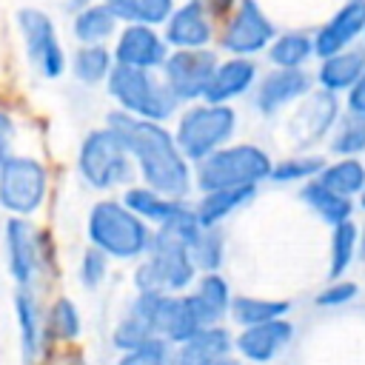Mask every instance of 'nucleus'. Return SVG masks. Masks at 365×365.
<instances>
[{
  "label": "nucleus",
  "mask_w": 365,
  "mask_h": 365,
  "mask_svg": "<svg viewBox=\"0 0 365 365\" xmlns=\"http://www.w3.org/2000/svg\"><path fill=\"white\" fill-rule=\"evenodd\" d=\"M106 125L117 131L125 151L137 163L145 185L174 200L185 197V191L191 188V165L168 128H163L154 120H143L128 111H120V108L108 114Z\"/></svg>",
  "instance_id": "1"
},
{
  "label": "nucleus",
  "mask_w": 365,
  "mask_h": 365,
  "mask_svg": "<svg viewBox=\"0 0 365 365\" xmlns=\"http://www.w3.org/2000/svg\"><path fill=\"white\" fill-rule=\"evenodd\" d=\"M88 242L114 259H137L151 248V231L140 214H134L125 202L100 200L88 211L86 222Z\"/></svg>",
  "instance_id": "2"
},
{
  "label": "nucleus",
  "mask_w": 365,
  "mask_h": 365,
  "mask_svg": "<svg viewBox=\"0 0 365 365\" xmlns=\"http://www.w3.org/2000/svg\"><path fill=\"white\" fill-rule=\"evenodd\" d=\"M106 88L111 100L120 106V111H128L143 120L163 123L177 114L180 100L171 94L165 80H160L151 68H134V66H120L114 63Z\"/></svg>",
  "instance_id": "3"
},
{
  "label": "nucleus",
  "mask_w": 365,
  "mask_h": 365,
  "mask_svg": "<svg viewBox=\"0 0 365 365\" xmlns=\"http://www.w3.org/2000/svg\"><path fill=\"white\" fill-rule=\"evenodd\" d=\"M271 157L251 143L240 145H222L202 157L194 171V182L200 191H217V188H237V185H257L268 180L271 174Z\"/></svg>",
  "instance_id": "4"
},
{
  "label": "nucleus",
  "mask_w": 365,
  "mask_h": 365,
  "mask_svg": "<svg viewBox=\"0 0 365 365\" xmlns=\"http://www.w3.org/2000/svg\"><path fill=\"white\" fill-rule=\"evenodd\" d=\"M234 131L237 111L228 103H194L180 114L174 140L188 160L200 163L211 151L222 148L234 137Z\"/></svg>",
  "instance_id": "5"
},
{
  "label": "nucleus",
  "mask_w": 365,
  "mask_h": 365,
  "mask_svg": "<svg viewBox=\"0 0 365 365\" xmlns=\"http://www.w3.org/2000/svg\"><path fill=\"white\" fill-rule=\"evenodd\" d=\"M77 168L91 188H114L131 177V154L114 128L103 125L83 137L77 151Z\"/></svg>",
  "instance_id": "6"
},
{
  "label": "nucleus",
  "mask_w": 365,
  "mask_h": 365,
  "mask_svg": "<svg viewBox=\"0 0 365 365\" xmlns=\"http://www.w3.org/2000/svg\"><path fill=\"white\" fill-rule=\"evenodd\" d=\"M14 23H17V31L23 40V51H26L29 63L34 66V71L46 80H60L68 68V60H66V48L60 43L54 20L43 9L23 6V9H17Z\"/></svg>",
  "instance_id": "7"
},
{
  "label": "nucleus",
  "mask_w": 365,
  "mask_h": 365,
  "mask_svg": "<svg viewBox=\"0 0 365 365\" xmlns=\"http://www.w3.org/2000/svg\"><path fill=\"white\" fill-rule=\"evenodd\" d=\"M48 191V171L40 160L9 154L0 163V208L11 217L34 214Z\"/></svg>",
  "instance_id": "8"
},
{
  "label": "nucleus",
  "mask_w": 365,
  "mask_h": 365,
  "mask_svg": "<svg viewBox=\"0 0 365 365\" xmlns=\"http://www.w3.org/2000/svg\"><path fill=\"white\" fill-rule=\"evenodd\" d=\"M194 259L185 245L151 240L148 257L134 274L137 291H154V294H177L194 282Z\"/></svg>",
  "instance_id": "9"
},
{
  "label": "nucleus",
  "mask_w": 365,
  "mask_h": 365,
  "mask_svg": "<svg viewBox=\"0 0 365 365\" xmlns=\"http://www.w3.org/2000/svg\"><path fill=\"white\" fill-rule=\"evenodd\" d=\"M274 37H277V29H274L271 17L262 11V6L257 0H240L231 9V14L225 17L220 46L228 54L254 57V54L265 51Z\"/></svg>",
  "instance_id": "10"
},
{
  "label": "nucleus",
  "mask_w": 365,
  "mask_h": 365,
  "mask_svg": "<svg viewBox=\"0 0 365 365\" xmlns=\"http://www.w3.org/2000/svg\"><path fill=\"white\" fill-rule=\"evenodd\" d=\"M217 54L211 48H174L163 63V80L180 103L202 100L205 86L217 68Z\"/></svg>",
  "instance_id": "11"
},
{
  "label": "nucleus",
  "mask_w": 365,
  "mask_h": 365,
  "mask_svg": "<svg viewBox=\"0 0 365 365\" xmlns=\"http://www.w3.org/2000/svg\"><path fill=\"white\" fill-rule=\"evenodd\" d=\"M336 120H339L336 94L325 88L308 91L305 97H299V106L288 120V137L294 140L297 148H308L317 140H322Z\"/></svg>",
  "instance_id": "12"
},
{
  "label": "nucleus",
  "mask_w": 365,
  "mask_h": 365,
  "mask_svg": "<svg viewBox=\"0 0 365 365\" xmlns=\"http://www.w3.org/2000/svg\"><path fill=\"white\" fill-rule=\"evenodd\" d=\"M168 43L157 31V26H143V23H125L117 31L114 40V63L120 66H134V68H163L168 57Z\"/></svg>",
  "instance_id": "13"
},
{
  "label": "nucleus",
  "mask_w": 365,
  "mask_h": 365,
  "mask_svg": "<svg viewBox=\"0 0 365 365\" xmlns=\"http://www.w3.org/2000/svg\"><path fill=\"white\" fill-rule=\"evenodd\" d=\"M163 26V37L171 48H205L214 40V14L205 0H185L182 6H174Z\"/></svg>",
  "instance_id": "14"
},
{
  "label": "nucleus",
  "mask_w": 365,
  "mask_h": 365,
  "mask_svg": "<svg viewBox=\"0 0 365 365\" xmlns=\"http://www.w3.org/2000/svg\"><path fill=\"white\" fill-rule=\"evenodd\" d=\"M311 83H314L311 74L302 68H274L262 80H257L254 106L259 114L274 117L291 103H297L299 97H305L311 91Z\"/></svg>",
  "instance_id": "15"
},
{
  "label": "nucleus",
  "mask_w": 365,
  "mask_h": 365,
  "mask_svg": "<svg viewBox=\"0 0 365 365\" xmlns=\"http://www.w3.org/2000/svg\"><path fill=\"white\" fill-rule=\"evenodd\" d=\"M365 34V0H345L314 34V54L322 60L354 46Z\"/></svg>",
  "instance_id": "16"
},
{
  "label": "nucleus",
  "mask_w": 365,
  "mask_h": 365,
  "mask_svg": "<svg viewBox=\"0 0 365 365\" xmlns=\"http://www.w3.org/2000/svg\"><path fill=\"white\" fill-rule=\"evenodd\" d=\"M6 257L14 282L29 288L37 277L40 254H37V234L31 231L26 217H11L6 222Z\"/></svg>",
  "instance_id": "17"
},
{
  "label": "nucleus",
  "mask_w": 365,
  "mask_h": 365,
  "mask_svg": "<svg viewBox=\"0 0 365 365\" xmlns=\"http://www.w3.org/2000/svg\"><path fill=\"white\" fill-rule=\"evenodd\" d=\"M291 336H294V325L285 317H277L257 325H245V331L237 336L234 345L245 359L265 365L291 342Z\"/></svg>",
  "instance_id": "18"
},
{
  "label": "nucleus",
  "mask_w": 365,
  "mask_h": 365,
  "mask_svg": "<svg viewBox=\"0 0 365 365\" xmlns=\"http://www.w3.org/2000/svg\"><path fill=\"white\" fill-rule=\"evenodd\" d=\"M257 86V63L251 57H228L222 63H217L202 100L205 103H231L237 97H242L245 91H251Z\"/></svg>",
  "instance_id": "19"
},
{
  "label": "nucleus",
  "mask_w": 365,
  "mask_h": 365,
  "mask_svg": "<svg viewBox=\"0 0 365 365\" xmlns=\"http://www.w3.org/2000/svg\"><path fill=\"white\" fill-rule=\"evenodd\" d=\"M160 297L163 294H154V291L137 294V299L128 305L125 317L120 319V325L111 334L114 348L125 351V348H134V345L157 336V302H160Z\"/></svg>",
  "instance_id": "20"
},
{
  "label": "nucleus",
  "mask_w": 365,
  "mask_h": 365,
  "mask_svg": "<svg viewBox=\"0 0 365 365\" xmlns=\"http://www.w3.org/2000/svg\"><path fill=\"white\" fill-rule=\"evenodd\" d=\"M200 328H205L191 305V297H171L163 294L157 302V336H163L165 342H185L191 334H197Z\"/></svg>",
  "instance_id": "21"
},
{
  "label": "nucleus",
  "mask_w": 365,
  "mask_h": 365,
  "mask_svg": "<svg viewBox=\"0 0 365 365\" xmlns=\"http://www.w3.org/2000/svg\"><path fill=\"white\" fill-rule=\"evenodd\" d=\"M231 351V336L220 325H205L197 334H191L180 348L174 351L171 362L174 365H211L220 356H228Z\"/></svg>",
  "instance_id": "22"
},
{
  "label": "nucleus",
  "mask_w": 365,
  "mask_h": 365,
  "mask_svg": "<svg viewBox=\"0 0 365 365\" xmlns=\"http://www.w3.org/2000/svg\"><path fill=\"white\" fill-rule=\"evenodd\" d=\"M365 71V48H342V51H334L328 57H322L319 68H317V83L319 88L325 91H348Z\"/></svg>",
  "instance_id": "23"
},
{
  "label": "nucleus",
  "mask_w": 365,
  "mask_h": 365,
  "mask_svg": "<svg viewBox=\"0 0 365 365\" xmlns=\"http://www.w3.org/2000/svg\"><path fill=\"white\" fill-rule=\"evenodd\" d=\"M188 297H191V305H194V311H197L202 325H217L228 314V308H231L228 282L217 271H205L200 277L194 294H188Z\"/></svg>",
  "instance_id": "24"
},
{
  "label": "nucleus",
  "mask_w": 365,
  "mask_h": 365,
  "mask_svg": "<svg viewBox=\"0 0 365 365\" xmlns=\"http://www.w3.org/2000/svg\"><path fill=\"white\" fill-rule=\"evenodd\" d=\"M117 17L106 3H91L74 11L71 17V34L80 46H94V43H108L117 34Z\"/></svg>",
  "instance_id": "25"
},
{
  "label": "nucleus",
  "mask_w": 365,
  "mask_h": 365,
  "mask_svg": "<svg viewBox=\"0 0 365 365\" xmlns=\"http://www.w3.org/2000/svg\"><path fill=\"white\" fill-rule=\"evenodd\" d=\"M14 314H17V328H20V351L23 359L31 362L40 351H43V334H46V322L40 317V305L37 299L20 285L17 297H14Z\"/></svg>",
  "instance_id": "26"
},
{
  "label": "nucleus",
  "mask_w": 365,
  "mask_h": 365,
  "mask_svg": "<svg viewBox=\"0 0 365 365\" xmlns=\"http://www.w3.org/2000/svg\"><path fill=\"white\" fill-rule=\"evenodd\" d=\"M299 197H302V200L308 202V208H311L319 220H325L328 225H336V222H342V220H351V211H354L351 197L331 191L319 177H311V180L302 185Z\"/></svg>",
  "instance_id": "27"
},
{
  "label": "nucleus",
  "mask_w": 365,
  "mask_h": 365,
  "mask_svg": "<svg viewBox=\"0 0 365 365\" xmlns=\"http://www.w3.org/2000/svg\"><path fill=\"white\" fill-rule=\"evenodd\" d=\"M254 194H257V185H237V188L205 191V197L197 202L194 214H197L200 225H217V222H222L228 214H234L240 205H245Z\"/></svg>",
  "instance_id": "28"
},
{
  "label": "nucleus",
  "mask_w": 365,
  "mask_h": 365,
  "mask_svg": "<svg viewBox=\"0 0 365 365\" xmlns=\"http://www.w3.org/2000/svg\"><path fill=\"white\" fill-rule=\"evenodd\" d=\"M123 202H125L134 214H140L145 222H157V225L165 222V220H171V217L182 208L180 200L165 197V194L154 191L151 185H131V188L125 191Z\"/></svg>",
  "instance_id": "29"
},
{
  "label": "nucleus",
  "mask_w": 365,
  "mask_h": 365,
  "mask_svg": "<svg viewBox=\"0 0 365 365\" xmlns=\"http://www.w3.org/2000/svg\"><path fill=\"white\" fill-rule=\"evenodd\" d=\"M114 68V54L106 48V43H94V46H80L71 57V74L77 83L83 86H100L108 80Z\"/></svg>",
  "instance_id": "30"
},
{
  "label": "nucleus",
  "mask_w": 365,
  "mask_h": 365,
  "mask_svg": "<svg viewBox=\"0 0 365 365\" xmlns=\"http://www.w3.org/2000/svg\"><path fill=\"white\" fill-rule=\"evenodd\" d=\"M265 51L274 68H302L314 57V37L305 31H285L277 34Z\"/></svg>",
  "instance_id": "31"
},
{
  "label": "nucleus",
  "mask_w": 365,
  "mask_h": 365,
  "mask_svg": "<svg viewBox=\"0 0 365 365\" xmlns=\"http://www.w3.org/2000/svg\"><path fill=\"white\" fill-rule=\"evenodd\" d=\"M117 23H143V26H163L174 11V0H103Z\"/></svg>",
  "instance_id": "32"
},
{
  "label": "nucleus",
  "mask_w": 365,
  "mask_h": 365,
  "mask_svg": "<svg viewBox=\"0 0 365 365\" xmlns=\"http://www.w3.org/2000/svg\"><path fill=\"white\" fill-rule=\"evenodd\" d=\"M231 319L237 325H257L265 319H277L285 317L291 311V305L285 299H259V297H234L231 299Z\"/></svg>",
  "instance_id": "33"
},
{
  "label": "nucleus",
  "mask_w": 365,
  "mask_h": 365,
  "mask_svg": "<svg viewBox=\"0 0 365 365\" xmlns=\"http://www.w3.org/2000/svg\"><path fill=\"white\" fill-rule=\"evenodd\" d=\"M331 191L336 194H345V197H354L365 188V165L356 160V157H345V160H336L331 165H325L319 174H317Z\"/></svg>",
  "instance_id": "34"
},
{
  "label": "nucleus",
  "mask_w": 365,
  "mask_h": 365,
  "mask_svg": "<svg viewBox=\"0 0 365 365\" xmlns=\"http://www.w3.org/2000/svg\"><path fill=\"white\" fill-rule=\"evenodd\" d=\"M356 240H359V228L351 220H342L334 225V231H331V265H328L331 279H339L351 268L354 254H356Z\"/></svg>",
  "instance_id": "35"
},
{
  "label": "nucleus",
  "mask_w": 365,
  "mask_h": 365,
  "mask_svg": "<svg viewBox=\"0 0 365 365\" xmlns=\"http://www.w3.org/2000/svg\"><path fill=\"white\" fill-rule=\"evenodd\" d=\"M331 151L339 157H356L365 151V117L362 114H345L334 123L331 134Z\"/></svg>",
  "instance_id": "36"
},
{
  "label": "nucleus",
  "mask_w": 365,
  "mask_h": 365,
  "mask_svg": "<svg viewBox=\"0 0 365 365\" xmlns=\"http://www.w3.org/2000/svg\"><path fill=\"white\" fill-rule=\"evenodd\" d=\"M188 254L197 268L202 271H217L222 262V231L217 225H202L197 240L188 245Z\"/></svg>",
  "instance_id": "37"
},
{
  "label": "nucleus",
  "mask_w": 365,
  "mask_h": 365,
  "mask_svg": "<svg viewBox=\"0 0 365 365\" xmlns=\"http://www.w3.org/2000/svg\"><path fill=\"white\" fill-rule=\"evenodd\" d=\"M325 168V160L317 154H302V157H288L279 160L277 165H271V180L274 182H299V180H311Z\"/></svg>",
  "instance_id": "38"
},
{
  "label": "nucleus",
  "mask_w": 365,
  "mask_h": 365,
  "mask_svg": "<svg viewBox=\"0 0 365 365\" xmlns=\"http://www.w3.org/2000/svg\"><path fill=\"white\" fill-rule=\"evenodd\" d=\"M46 325H48V334L57 336V339H63V342L77 339V336H80V311H77V305H74L68 297H60V299L48 308Z\"/></svg>",
  "instance_id": "39"
},
{
  "label": "nucleus",
  "mask_w": 365,
  "mask_h": 365,
  "mask_svg": "<svg viewBox=\"0 0 365 365\" xmlns=\"http://www.w3.org/2000/svg\"><path fill=\"white\" fill-rule=\"evenodd\" d=\"M171 342H165L163 336H151L134 348H125L123 356L117 359V365H171Z\"/></svg>",
  "instance_id": "40"
},
{
  "label": "nucleus",
  "mask_w": 365,
  "mask_h": 365,
  "mask_svg": "<svg viewBox=\"0 0 365 365\" xmlns=\"http://www.w3.org/2000/svg\"><path fill=\"white\" fill-rule=\"evenodd\" d=\"M106 268H108V257L100 248L91 245L83 254V259H80V279H83V285L86 288H97L103 282V277H106Z\"/></svg>",
  "instance_id": "41"
},
{
  "label": "nucleus",
  "mask_w": 365,
  "mask_h": 365,
  "mask_svg": "<svg viewBox=\"0 0 365 365\" xmlns=\"http://www.w3.org/2000/svg\"><path fill=\"white\" fill-rule=\"evenodd\" d=\"M356 282H351V279H336V282H331L325 291H319L317 294V305H322V308H334V305H345V302H351L354 297H356Z\"/></svg>",
  "instance_id": "42"
},
{
  "label": "nucleus",
  "mask_w": 365,
  "mask_h": 365,
  "mask_svg": "<svg viewBox=\"0 0 365 365\" xmlns=\"http://www.w3.org/2000/svg\"><path fill=\"white\" fill-rule=\"evenodd\" d=\"M11 143H14V120L6 111H0V163L9 157Z\"/></svg>",
  "instance_id": "43"
},
{
  "label": "nucleus",
  "mask_w": 365,
  "mask_h": 365,
  "mask_svg": "<svg viewBox=\"0 0 365 365\" xmlns=\"http://www.w3.org/2000/svg\"><path fill=\"white\" fill-rule=\"evenodd\" d=\"M348 108H351L354 114H362V117H365V71H362V77L348 88Z\"/></svg>",
  "instance_id": "44"
},
{
  "label": "nucleus",
  "mask_w": 365,
  "mask_h": 365,
  "mask_svg": "<svg viewBox=\"0 0 365 365\" xmlns=\"http://www.w3.org/2000/svg\"><path fill=\"white\" fill-rule=\"evenodd\" d=\"M43 365H88V362L80 351H54V354H48V359Z\"/></svg>",
  "instance_id": "45"
},
{
  "label": "nucleus",
  "mask_w": 365,
  "mask_h": 365,
  "mask_svg": "<svg viewBox=\"0 0 365 365\" xmlns=\"http://www.w3.org/2000/svg\"><path fill=\"white\" fill-rule=\"evenodd\" d=\"M237 3H240V0H208L205 6H208V11H211L214 17H228Z\"/></svg>",
  "instance_id": "46"
},
{
  "label": "nucleus",
  "mask_w": 365,
  "mask_h": 365,
  "mask_svg": "<svg viewBox=\"0 0 365 365\" xmlns=\"http://www.w3.org/2000/svg\"><path fill=\"white\" fill-rule=\"evenodd\" d=\"M91 3H97V0H66V11H77V9H83V6H91Z\"/></svg>",
  "instance_id": "47"
},
{
  "label": "nucleus",
  "mask_w": 365,
  "mask_h": 365,
  "mask_svg": "<svg viewBox=\"0 0 365 365\" xmlns=\"http://www.w3.org/2000/svg\"><path fill=\"white\" fill-rule=\"evenodd\" d=\"M356 251H359V257L365 259V225H362V231H359V240H356Z\"/></svg>",
  "instance_id": "48"
},
{
  "label": "nucleus",
  "mask_w": 365,
  "mask_h": 365,
  "mask_svg": "<svg viewBox=\"0 0 365 365\" xmlns=\"http://www.w3.org/2000/svg\"><path fill=\"white\" fill-rule=\"evenodd\" d=\"M211 365H240L237 359H231V356H220L217 362H211Z\"/></svg>",
  "instance_id": "49"
},
{
  "label": "nucleus",
  "mask_w": 365,
  "mask_h": 365,
  "mask_svg": "<svg viewBox=\"0 0 365 365\" xmlns=\"http://www.w3.org/2000/svg\"><path fill=\"white\" fill-rule=\"evenodd\" d=\"M359 205H362V208H365V188H362V191H359Z\"/></svg>",
  "instance_id": "50"
},
{
  "label": "nucleus",
  "mask_w": 365,
  "mask_h": 365,
  "mask_svg": "<svg viewBox=\"0 0 365 365\" xmlns=\"http://www.w3.org/2000/svg\"><path fill=\"white\" fill-rule=\"evenodd\" d=\"M362 37H365V34H362Z\"/></svg>",
  "instance_id": "51"
}]
</instances>
